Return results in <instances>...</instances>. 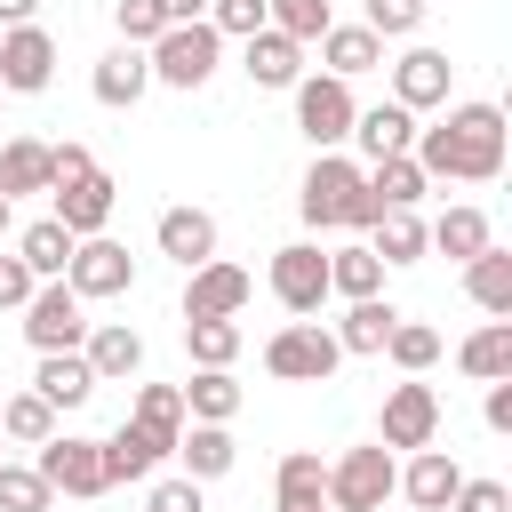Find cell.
Listing matches in <instances>:
<instances>
[{
    "mask_svg": "<svg viewBox=\"0 0 512 512\" xmlns=\"http://www.w3.org/2000/svg\"><path fill=\"white\" fill-rule=\"evenodd\" d=\"M152 456H176V440H184V392L176 384H136V400H128V416H120Z\"/></svg>",
    "mask_w": 512,
    "mask_h": 512,
    "instance_id": "2e32d148",
    "label": "cell"
},
{
    "mask_svg": "<svg viewBox=\"0 0 512 512\" xmlns=\"http://www.w3.org/2000/svg\"><path fill=\"white\" fill-rule=\"evenodd\" d=\"M136 512H144V504H136Z\"/></svg>",
    "mask_w": 512,
    "mask_h": 512,
    "instance_id": "9f6ffc18",
    "label": "cell"
},
{
    "mask_svg": "<svg viewBox=\"0 0 512 512\" xmlns=\"http://www.w3.org/2000/svg\"><path fill=\"white\" fill-rule=\"evenodd\" d=\"M424 8H432V0H368V16H360V24H368L376 40H416Z\"/></svg>",
    "mask_w": 512,
    "mask_h": 512,
    "instance_id": "ee69618b",
    "label": "cell"
},
{
    "mask_svg": "<svg viewBox=\"0 0 512 512\" xmlns=\"http://www.w3.org/2000/svg\"><path fill=\"white\" fill-rule=\"evenodd\" d=\"M32 392L64 416V408H80L88 392H96V376H88V360L80 352H40V368H32Z\"/></svg>",
    "mask_w": 512,
    "mask_h": 512,
    "instance_id": "f1b7e54d",
    "label": "cell"
},
{
    "mask_svg": "<svg viewBox=\"0 0 512 512\" xmlns=\"http://www.w3.org/2000/svg\"><path fill=\"white\" fill-rule=\"evenodd\" d=\"M288 512H328V504H288Z\"/></svg>",
    "mask_w": 512,
    "mask_h": 512,
    "instance_id": "db71d44e",
    "label": "cell"
},
{
    "mask_svg": "<svg viewBox=\"0 0 512 512\" xmlns=\"http://www.w3.org/2000/svg\"><path fill=\"white\" fill-rule=\"evenodd\" d=\"M480 416H488V432H512V376H504V384H488Z\"/></svg>",
    "mask_w": 512,
    "mask_h": 512,
    "instance_id": "681fc988",
    "label": "cell"
},
{
    "mask_svg": "<svg viewBox=\"0 0 512 512\" xmlns=\"http://www.w3.org/2000/svg\"><path fill=\"white\" fill-rule=\"evenodd\" d=\"M440 440V392L424 384V376H400L392 392H384V408H376V448H432Z\"/></svg>",
    "mask_w": 512,
    "mask_h": 512,
    "instance_id": "52a82bcc",
    "label": "cell"
},
{
    "mask_svg": "<svg viewBox=\"0 0 512 512\" xmlns=\"http://www.w3.org/2000/svg\"><path fill=\"white\" fill-rule=\"evenodd\" d=\"M376 360H392V368H400V376H424V368H432V360H440V328H424V320H408V312H400V320H392V336H384V352H376Z\"/></svg>",
    "mask_w": 512,
    "mask_h": 512,
    "instance_id": "8d00e7d4",
    "label": "cell"
},
{
    "mask_svg": "<svg viewBox=\"0 0 512 512\" xmlns=\"http://www.w3.org/2000/svg\"><path fill=\"white\" fill-rule=\"evenodd\" d=\"M424 248H440V256L472 264L480 248H496V232H488V216H480V208H464V200H456V208H440V216L424 224Z\"/></svg>",
    "mask_w": 512,
    "mask_h": 512,
    "instance_id": "d4e9b609",
    "label": "cell"
},
{
    "mask_svg": "<svg viewBox=\"0 0 512 512\" xmlns=\"http://www.w3.org/2000/svg\"><path fill=\"white\" fill-rule=\"evenodd\" d=\"M392 320H400V312H392L384 296H360V304H344V320H336L328 336H336V352H344V360H376V352H384V336H392Z\"/></svg>",
    "mask_w": 512,
    "mask_h": 512,
    "instance_id": "603a6c76",
    "label": "cell"
},
{
    "mask_svg": "<svg viewBox=\"0 0 512 512\" xmlns=\"http://www.w3.org/2000/svg\"><path fill=\"white\" fill-rule=\"evenodd\" d=\"M272 296H280V312L312 320V312L328 304V256H320L312 240H288V248H272Z\"/></svg>",
    "mask_w": 512,
    "mask_h": 512,
    "instance_id": "8fae6325",
    "label": "cell"
},
{
    "mask_svg": "<svg viewBox=\"0 0 512 512\" xmlns=\"http://www.w3.org/2000/svg\"><path fill=\"white\" fill-rule=\"evenodd\" d=\"M56 504V488L32 472V464H8L0 456V512H48Z\"/></svg>",
    "mask_w": 512,
    "mask_h": 512,
    "instance_id": "60d3db41",
    "label": "cell"
},
{
    "mask_svg": "<svg viewBox=\"0 0 512 512\" xmlns=\"http://www.w3.org/2000/svg\"><path fill=\"white\" fill-rule=\"evenodd\" d=\"M72 248H80V240H72L56 216H40V224H24V232H16V256H24V272H32V280H64Z\"/></svg>",
    "mask_w": 512,
    "mask_h": 512,
    "instance_id": "f546056e",
    "label": "cell"
},
{
    "mask_svg": "<svg viewBox=\"0 0 512 512\" xmlns=\"http://www.w3.org/2000/svg\"><path fill=\"white\" fill-rule=\"evenodd\" d=\"M240 320H184V352H192V368H232L240 360Z\"/></svg>",
    "mask_w": 512,
    "mask_h": 512,
    "instance_id": "f35d334b",
    "label": "cell"
},
{
    "mask_svg": "<svg viewBox=\"0 0 512 512\" xmlns=\"http://www.w3.org/2000/svg\"><path fill=\"white\" fill-rule=\"evenodd\" d=\"M256 296V280L224 256H208L200 272H184V320H240V304Z\"/></svg>",
    "mask_w": 512,
    "mask_h": 512,
    "instance_id": "4fadbf2b",
    "label": "cell"
},
{
    "mask_svg": "<svg viewBox=\"0 0 512 512\" xmlns=\"http://www.w3.org/2000/svg\"><path fill=\"white\" fill-rule=\"evenodd\" d=\"M408 160L424 184H496L504 176V104H448L432 128H416Z\"/></svg>",
    "mask_w": 512,
    "mask_h": 512,
    "instance_id": "6da1fadb",
    "label": "cell"
},
{
    "mask_svg": "<svg viewBox=\"0 0 512 512\" xmlns=\"http://www.w3.org/2000/svg\"><path fill=\"white\" fill-rule=\"evenodd\" d=\"M176 456H184V480H224L232 464H240V448H232V424H184V440H176Z\"/></svg>",
    "mask_w": 512,
    "mask_h": 512,
    "instance_id": "484cf974",
    "label": "cell"
},
{
    "mask_svg": "<svg viewBox=\"0 0 512 512\" xmlns=\"http://www.w3.org/2000/svg\"><path fill=\"white\" fill-rule=\"evenodd\" d=\"M24 192H48V144L40 136H8L0 144V200L16 208Z\"/></svg>",
    "mask_w": 512,
    "mask_h": 512,
    "instance_id": "1f68e13d",
    "label": "cell"
},
{
    "mask_svg": "<svg viewBox=\"0 0 512 512\" xmlns=\"http://www.w3.org/2000/svg\"><path fill=\"white\" fill-rule=\"evenodd\" d=\"M208 32L216 40H256L264 32V0H208Z\"/></svg>",
    "mask_w": 512,
    "mask_h": 512,
    "instance_id": "f6af8a7d",
    "label": "cell"
},
{
    "mask_svg": "<svg viewBox=\"0 0 512 512\" xmlns=\"http://www.w3.org/2000/svg\"><path fill=\"white\" fill-rule=\"evenodd\" d=\"M104 472H112V488H120V480H152V472H160V456H152V448L120 424V432L104 440Z\"/></svg>",
    "mask_w": 512,
    "mask_h": 512,
    "instance_id": "b9f144b4",
    "label": "cell"
},
{
    "mask_svg": "<svg viewBox=\"0 0 512 512\" xmlns=\"http://www.w3.org/2000/svg\"><path fill=\"white\" fill-rule=\"evenodd\" d=\"M64 288H72L80 304H112V296H128V288H136V256H128L112 232H96V240H80V248H72Z\"/></svg>",
    "mask_w": 512,
    "mask_h": 512,
    "instance_id": "30bf717a",
    "label": "cell"
},
{
    "mask_svg": "<svg viewBox=\"0 0 512 512\" xmlns=\"http://www.w3.org/2000/svg\"><path fill=\"white\" fill-rule=\"evenodd\" d=\"M432 184H424V168L408 160V152H392V160H368V200H376V216L384 208H416Z\"/></svg>",
    "mask_w": 512,
    "mask_h": 512,
    "instance_id": "d6a6232c",
    "label": "cell"
},
{
    "mask_svg": "<svg viewBox=\"0 0 512 512\" xmlns=\"http://www.w3.org/2000/svg\"><path fill=\"white\" fill-rule=\"evenodd\" d=\"M448 80H456V64H448L440 48L392 56V104H400V112H440V104H448Z\"/></svg>",
    "mask_w": 512,
    "mask_h": 512,
    "instance_id": "9a60e30c",
    "label": "cell"
},
{
    "mask_svg": "<svg viewBox=\"0 0 512 512\" xmlns=\"http://www.w3.org/2000/svg\"><path fill=\"white\" fill-rule=\"evenodd\" d=\"M152 248H160V256H176L184 272H200V264L216 256V216H208V208H192V200H176V208H160Z\"/></svg>",
    "mask_w": 512,
    "mask_h": 512,
    "instance_id": "ac0fdd59",
    "label": "cell"
},
{
    "mask_svg": "<svg viewBox=\"0 0 512 512\" xmlns=\"http://www.w3.org/2000/svg\"><path fill=\"white\" fill-rule=\"evenodd\" d=\"M160 16H168V24H200V16H208V0H160Z\"/></svg>",
    "mask_w": 512,
    "mask_h": 512,
    "instance_id": "f907efd6",
    "label": "cell"
},
{
    "mask_svg": "<svg viewBox=\"0 0 512 512\" xmlns=\"http://www.w3.org/2000/svg\"><path fill=\"white\" fill-rule=\"evenodd\" d=\"M288 96H296V128H304V144H312V152H336V144L352 136V112H360V104H352V88H344V80L304 72Z\"/></svg>",
    "mask_w": 512,
    "mask_h": 512,
    "instance_id": "9c48e42d",
    "label": "cell"
},
{
    "mask_svg": "<svg viewBox=\"0 0 512 512\" xmlns=\"http://www.w3.org/2000/svg\"><path fill=\"white\" fill-rule=\"evenodd\" d=\"M296 208L312 232H368L376 224V200H368V168L344 160V152H312L304 184H296Z\"/></svg>",
    "mask_w": 512,
    "mask_h": 512,
    "instance_id": "7a4b0ae2",
    "label": "cell"
},
{
    "mask_svg": "<svg viewBox=\"0 0 512 512\" xmlns=\"http://www.w3.org/2000/svg\"><path fill=\"white\" fill-rule=\"evenodd\" d=\"M40 16V0H0V32H16V24H32Z\"/></svg>",
    "mask_w": 512,
    "mask_h": 512,
    "instance_id": "816d5d0a",
    "label": "cell"
},
{
    "mask_svg": "<svg viewBox=\"0 0 512 512\" xmlns=\"http://www.w3.org/2000/svg\"><path fill=\"white\" fill-rule=\"evenodd\" d=\"M272 504H280V512H288V504H328V464H320L312 448H288L280 472H272Z\"/></svg>",
    "mask_w": 512,
    "mask_h": 512,
    "instance_id": "e575fe53",
    "label": "cell"
},
{
    "mask_svg": "<svg viewBox=\"0 0 512 512\" xmlns=\"http://www.w3.org/2000/svg\"><path fill=\"white\" fill-rule=\"evenodd\" d=\"M456 488H464V464H456L448 448H416V456L400 464V488H392V496H400L408 512H448Z\"/></svg>",
    "mask_w": 512,
    "mask_h": 512,
    "instance_id": "e0dca14e",
    "label": "cell"
},
{
    "mask_svg": "<svg viewBox=\"0 0 512 512\" xmlns=\"http://www.w3.org/2000/svg\"><path fill=\"white\" fill-rule=\"evenodd\" d=\"M32 472H40L56 496H72V504H96V496H112V472H104V440H80V432H56V440H40Z\"/></svg>",
    "mask_w": 512,
    "mask_h": 512,
    "instance_id": "8992f818",
    "label": "cell"
},
{
    "mask_svg": "<svg viewBox=\"0 0 512 512\" xmlns=\"http://www.w3.org/2000/svg\"><path fill=\"white\" fill-rule=\"evenodd\" d=\"M48 200H56L48 216H56V224H64L72 240H96V232L112 224V208H120V184H112L104 168H88V176H72V184H56Z\"/></svg>",
    "mask_w": 512,
    "mask_h": 512,
    "instance_id": "7c38bea8",
    "label": "cell"
},
{
    "mask_svg": "<svg viewBox=\"0 0 512 512\" xmlns=\"http://www.w3.org/2000/svg\"><path fill=\"white\" fill-rule=\"evenodd\" d=\"M88 88H96V104H104V112H128V104L152 88V64H144V48H112V56H96Z\"/></svg>",
    "mask_w": 512,
    "mask_h": 512,
    "instance_id": "7402d4cb",
    "label": "cell"
},
{
    "mask_svg": "<svg viewBox=\"0 0 512 512\" xmlns=\"http://www.w3.org/2000/svg\"><path fill=\"white\" fill-rule=\"evenodd\" d=\"M32 288H40V280H32V272H24V256L8 248V256H0V312H24V296H32Z\"/></svg>",
    "mask_w": 512,
    "mask_h": 512,
    "instance_id": "c3c4849f",
    "label": "cell"
},
{
    "mask_svg": "<svg viewBox=\"0 0 512 512\" xmlns=\"http://www.w3.org/2000/svg\"><path fill=\"white\" fill-rule=\"evenodd\" d=\"M0 448H8V440H0Z\"/></svg>",
    "mask_w": 512,
    "mask_h": 512,
    "instance_id": "6f0895ef",
    "label": "cell"
},
{
    "mask_svg": "<svg viewBox=\"0 0 512 512\" xmlns=\"http://www.w3.org/2000/svg\"><path fill=\"white\" fill-rule=\"evenodd\" d=\"M144 64H152V80H160V88H184V96H192V88H208V80H216L224 40L208 32V16H200V24H168V32L144 48Z\"/></svg>",
    "mask_w": 512,
    "mask_h": 512,
    "instance_id": "277c9868",
    "label": "cell"
},
{
    "mask_svg": "<svg viewBox=\"0 0 512 512\" xmlns=\"http://www.w3.org/2000/svg\"><path fill=\"white\" fill-rule=\"evenodd\" d=\"M456 368H464L472 384H504V376H512V320L472 328V336L456 344Z\"/></svg>",
    "mask_w": 512,
    "mask_h": 512,
    "instance_id": "83f0119b",
    "label": "cell"
},
{
    "mask_svg": "<svg viewBox=\"0 0 512 512\" xmlns=\"http://www.w3.org/2000/svg\"><path fill=\"white\" fill-rule=\"evenodd\" d=\"M0 440H16V448L56 440V408H48L40 392H8V400H0Z\"/></svg>",
    "mask_w": 512,
    "mask_h": 512,
    "instance_id": "74e56055",
    "label": "cell"
},
{
    "mask_svg": "<svg viewBox=\"0 0 512 512\" xmlns=\"http://www.w3.org/2000/svg\"><path fill=\"white\" fill-rule=\"evenodd\" d=\"M240 72H248L256 88H296V80H304V48L264 24L256 40H240Z\"/></svg>",
    "mask_w": 512,
    "mask_h": 512,
    "instance_id": "44dd1931",
    "label": "cell"
},
{
    "mask_svg": "<svg viewBox=\"0 0 512 512\" xmlns=\"http://www.w3.org/2000/svg\"><path fill=\"white\" fill-rule=\"evenodd\" d=\"M264 24H272V32H288L296 48H312V40L336 24V8H328V0H264Z\"/></svg>",
    "mask_w": 512,
    "mask_h": 512,
    "instance_id": "ab89813d",
    "label": "cell"
},
{
    "mask_svg": "<svg viewBox=\"0 0 512 512\" xmlns=\"http://www.w3.org/2000/svg\"><path fill=\"white\" fill-rule=\"evenodd\" d=\"M184 392V424H232L240 416V384H232V368H200L192 384H176Z\"/></svg>",
    "mask_w": 512,
    "mask_h": 512,
    "instance_id": "4dcf8cb0",
    "label": "cell"
},
{
    "mask_svg": "<svg viewBox=\"0 0 512 512\" xmlns=\"http://www.w3.org/2000/svg\"><path fill=\"white\" fill-rule=\"evenodd\" d=\"M80 360H88V376H96V384H120V376H136V368H144V336H136L128 320H88Z\"/></svg>",
    "mask_w": 512,
    "mask_h": 512,
    "instance_id": "d6986e66",
    "label": "cell"
},
{
    "mask_svg": "<svg viewBox=\"0 0 512 512\" xmlns=\"http://www.w3.org/2000/svg\"><path fill=\"white\" fill-rule=\"evenodd\" d=\"M48 80H56V40L40 24L0 32V96H40Z\"/></svg>",
    "mask_w": 512,
    "mask_h": 512,
    "instance_id": "5bb4252c",
    "label": "cell"
},
{
    "mask_svg": "<svg viewBox=\"0 0 512 512\" xmlns=\"http://www.w3.org/2000/svg\"><path fill=\"white\" fill-rule=\"evenodd\" d=\"M24 344L32 352H80L88 344V304L64 288V280H40L24 296Z\"/></svg>",
    "mask_w": 512,
    "mask_h": 512,
    "instance_id": "ba28073f",
    "label": "cell"
},
{
    "mask_svg": "<svg viewBox=\"0 0 512 512\" xmlns=\"http://www.w3.org/2000/svg\"><path fill=\"white\" fill-rule=\"evenodd\" d=\"M448 512H512V488H504V480H464V488L448 496Z\"/></svg>",
    "mask_w": 512,
    "mask_h": 512,
    "instance_id": "7dc6e473",
    "label": "cell"
},
{
    "mask_svg": "<svg viewBox=\"0 0 512 512\" xmlns=\"http://www.w3.org/2000/svg\"><path fill=\"white\" fill-rule=\"evenodd\" d=\"M384 512H392V504H384ZM400 512H408V504H400Z\"/></svg>",
    "mask_w": 512,
    "mask_h": 512,
    "instance_id": "11a10c76",
    "label": "cell"
},
{
    "mask_svg": "<svg viewBox=\"0 0 512 512\" xmlns=\"http://www.w3.org/2000/svg\"><path fill=\"white\" fill-rule=\"evenodd\" d=\"M352 144H360L368 160H392V152H408V144H416V112H400V104L384 96V104L352 112Z\"/></svg>",
    "mask_w": 512,
    "mask_h": 512,
    "instance_id": "cb8c5ba5",
    "label": "cell"
},
{
    "mask_svg": "<svg viewBox=\"0 0 512 512\" xmlns=\"http://www.w3.org/2000/svg\"><path fill=\"white\" fill-rule=\"evenodd\" d=\"M368 232H376V240H368V256H376L384 272H392V264H416V256H424V216H416V208H384V216H376Z\"/></svg>",
    "mask_w": 512,
    "mask_h": 512,
    "instance_id": "836d02e7",
    "label": "cell"
},
{
    "mask_svg": "<svg viewBox=\"0 0 512 512\" xmlns=\"http://www.w3.org/2000/svg\"><path fill=\"white\" fill-rule=\"evenodd\" d=\"M8 232H16V208H8V200H0V240H8Z\"/></svg>",
    "mask_w": 512,
    "mask_h": 512,
    "instance_id": "f5cc1de1",
    "label": "cell"
},
{
    "mask_svg": "<svg viewBox=\"0 0 512 512\" xmlns=\"http://www.w3.org/2000/svg\"><path fill=\"white\" fill-rule=\"evenodd\" d=\"M144 512H208V504H200V480L176 472V480H152L144 488Z\"/></svg>",
    "mask_w": 512,
    "mask_h": 512,
    "instance_id": "bcb514c9",
    "label": "cell"
},
{
    "mask_svg": "<svg viewBox=\"0 0 512 512\" xmlns=\"http://www.w3.org/2000/svg\"><path fill=\"white\" fill-rule=\"evenodd\" d=\"M312 48H320V72H328V80H344V88H352L360 72H376V64H384V40H376L368 24H328Z\"/></svg>",
    "mask_w": 512,
    "mask_h": 512,
    "instance_id": "ffe728a7",
    "label": "cell"
},
{
    "mask_svg": "<svg viewBox=\"0 0 512 512\" xmlns=\"http://www.w3.org/2000/svg\"><path fill=\"white\" fill-rule=\"evenodd\" d=\"M464 296L488 312V320H512V248H480L464 264Z\"/></svg>",
    "mask_w": 512,
    "mask_h": 512,
    "instance_id": "4316f807",
    "label": "cell"
},
{
    "mask_svg": "<svg viewBox=\"0 0 512 512\" xmlns=\"http://www.w3.org/2000/svg\"><path fill=\"white\" fill-rule=\"evenodd\" d=\"M392 488H400V456L376 448V440H360L328 464V512H384Z\"/></svg>",
    "mask_w": 512,
    "mask_h": 512,
    "instance_id": "3957f363",
    "label": "cell"
},
{
    "mask_svg": "<svg viewBox=\"0 0 512 512\" xmlns=\"http://www.w3.org/2000/svg\"><path fill=\"white\" fill-rule=\"evenodd\" d=\"M336 368H344V352L320 320H288L264 336V376H280V384H328Z\"/></svg>",
    "mask_w": 512,
    "mask_h": 512,
    "instance_id": "5b68a950",
    "label": "cell"
},
{
    "mask_svg": "<svg viewBox=\"0 0 512 512\" xmlns=\"http://www.w3.org/2000/svg\"><path fill=\"white\" fill-rule=\"evenodd\" d=\"M328 296H344V304L384 296V264L368 256V240H352V248H336V256H328Z\"/></svg>",
    "mask_w": 512,
    "mask_h": 512,
    "instance_id": "d590c367",
    "label": "cell"
},
{
    "mask_svg": "<svg viewBox=\"0 0 512 512\" xmlns=\"http://www.w3.org/2000/svg\"><path fill=\"white\" fill-rule=\"evenodd\" d=\"M112 24H120V48H152V40L168 32L160 0H112Z\"/></svg>",
    "mask_w": 512,
    "mask_h": 512,
    "instance_id": "7bdbcfd3",
    "label": "cell"
}]
</instances>
